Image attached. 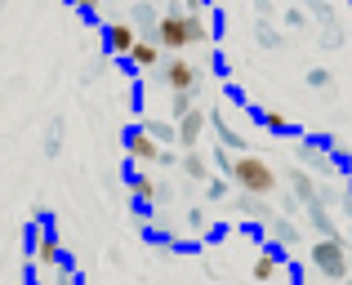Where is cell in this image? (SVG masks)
<instances>
[{
  "label": "cell",
  "mask_w": 352,
  "mask_h": 285,
  "mask_svg": "<svg viewBox=\"0 0 352 285\" xmlns=\"http://www.w3.org/2000/svg\"><path fill=\"white\" fill-rule=\"evenodd\" d=\"M232 179L245 196H272L276 192V170L263 156H236L232 161Z\"/></svg>",
  "instance_id": "obj_1"
},
{
  "label": "cell",
  "mask_w": 352,
  "mask_h": 285,
  "mask_svg": "<svg viewBox=\"0 0 352 285\" xmlns=\"http://www.w3.org/2000/svg\"><path fill=\"white\" fill-rule=\"evenodd\" d=\"M161 80H165V89H170V94H192V89L201 85V67L179 54V58H170L161 67Z\"/></svg>",
  "instance_id": "obj_2"
},
{
  "label": "cell",
  "mask_w": 352,
  "mask_h": 285,
  "mask_svg": "<svg viewBox=\"0 0 352 285\" xmlns=\"http://www.w3.org/2000/svg\"><path fill=\"white\" fill-rule=\"evenodd\" d=\"M129 62H134L138 71H156V67H161V45H156V41H138L134 54H129Z\"/></svg>",
  "instance_id": "obj_3"
},
{
  "label": "cell",
  "mask_w": 352,
  "mask_h": 285,
  "mask_svg": "<svg viewBox=\"0 0 352 285\" xmlns=\"http://www.w3.org/2000/svg\"><path fill=\"white\" fill-rule=\"evenodd\" d=\"M258 277H272V272H276V254H263V259H258Z\"/></svg>",
  "instance_id": "obj_4"
}]
</instances>
